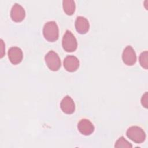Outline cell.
<instances>
[{"label": "cell", "mask_w": 148, "mask_h": 148, "mask_svg": "<svg viewBox=\"0 0 148 148\" xmlns=\"http://www.w3.org/2000/svg\"><path fill=\"white\" fill-rule=\"evenodd\" d=\"M139 61L141 66L146 69H147L148 66V52L145 51L141 53L139 57Z\"/></svg>", "instance_id": "13"}, {"label": "cell", "mask_w": 148, "mask_h": 148, "mask_svg": "<svg viewBox=\"0 0 148 148\" xmlns=\"http://www.w3.org/2000/svg\"><path fill=\"white\" fill-rule=\"evenodd\" d=\"M115 147H132V145L123 136L120 137L115 143Z\"/></svg>", "instance_id": "14"}, {"label": "cell", "mask_w": 148, "mask_h": 148, "mask_svg": "<svg viewBox=\"0 0 148 148\" xmlns=\"http://www.w3.org/2000/svg\"><path fill=\"white\" fill-rule=\"evenodd\" d=\"M45 61L47 67L53 71H58L61 65V60L57 53L53 50L49 51L45 56Z\"/></svg>", "instance_id": "4"}, {"label": "cell", "mask_w": 148, "mask_h": 148, "mask_svg": "<svg viewBox=\"0 0 148 148\" xmlns=\"http://www.w3.org/2000/svg\"><path fill=\"white\" fill-rule=\"evenodd\" d=\"M141 103L143 106L145 108H147L148 106V93L146 92L142 97L141 98Z\"/></svg>", "instance_id": "15"}, {"label": "cell", "mask_w": 148, "mask_h": 148, "mask_svg": "<svg viewBox=\"0 0 148 148\" xmlns=\"http://www.w3.org/2000/svg\"><path fill=\"white\" fill-rule=\"evenodd\" d=\"M25 17V12L23 6L18 3H14L10 11V17L15 22L22 21Z\"/></svg>", "instance_id": "6"}, {"label": "cell", "mask_w": 148, "mask_h": 148, "mask_svg": "<svg viewBox=\"0 0 148 148\" xmlns=\"http://www.w3.org/2000/svg\"><path fill=\"white\" fill-rule=\"evenodd\" d=\"M8 58L10 62L13 65L20 63L23 58L21 49L16 46L10 47L8 50Z\"/></svg>", "instance_id": "8"}, {"label": "cell", "mask_w": 148, "mask_h": 148, "mask_svg": "<svg viewBox=\"0 0 148 148\" xmlns=\"http://www.w3.org/2000/svg\"><path fill=\"white\" fill-rule=\"evenodd\" d=\"M127 137L136 143H141L145 140L146 134L143 130L138 126H131L126 132Z\"/></svg>", "instance_id": "2"}, {"label": "cell", "mask_w": 148, "mask_h": 148, "mask_svg": "<svg viewBox=\"0 0 148 148\" xmlns=\"http://www.w3.org/2000/svg\"><path fill=\"white\" fill-rule=\"evenodd\" d=\"M64 67L66 71L73 72L76 71L79 67L80 62L78 58L72 55H68L64 60Z\"/></svg>", "instance_id": "7"}, {"label": "cell", "mask_w": 148, "mask_h": 148, "mask_svg": "<svg viewBox=\"0 0 148 148\" xmlns=\"http://www.w3.org/2000/svg\"><path fill=\"white\" fill-rule=\"evenodd\" d=\"M75 28L80 34H86L90 28V24L87 18L83 16H78L75 21Z\"/></svg>", "instance_id": "11"}, {"label": "cell", "mask_w": 148, "mask_h": 148, "mask_svg": "<svg viewBox=\"0 0 148 148\" xmlns=\"http://www.w3.org/2000/svg\"><path fill=\"white\" fill-rule=\"evenodd\" d=\"M60 108L64 113L68 114H72L75 110V103L72 98L69 95H66L61 100Z\"/></svg>", "instance_id": "10"}, {"label": "cell", "mask_w": 148, "mask_h": 148, "mask_svg": "<svg viewBox=\"0 0 148 148\" xmlns=\"http://www.w3.org/2000/svg\"><path fill=\"white\" fill-rule=\"evenodd\" d=\"M77 129L79 131L84 135H90L94 131L93 124L87 119H81L77 124Z\"/></svg>", "instance_id": "9"}, {"label": "cell", "mask_w": 148, "mask_h": 148, "mask_svg": "<svg viewBox=\"0 0 148 148\" xmlns=\"http://www.w3.org/2000/svg\"><path fill=\"white\" fill-rule=\"evenodd\" d=\"M43 34L45 38L49 42L56 41L59 36V29L57 23L54 21L45 23L43 28Z\"/></svg>", "instance_id": "1"}, {"label": "cell", "mask_w": 148, "mask_h": 148, "mask_svg": "<svg viewBox=\"0 0 148 148\" xmlns=\"http://www.w3.org/2000/svg\"><path fill=\"white\" fill-rule=\"evenodd\" d=\"M62 6L64 12L67 15L71 16L75 11V2L73 0H64L62 1Z\"/></svg>", "instance_id": "12"}, {"label": "cell", "mask_w": 148, "mask_h": 148, "mask_svg": "<svg viewBox=\"0 0 148 148\" xmlns=\"http://www.w3.org/2000/svg\"><path fill=\"white\" fill-rule=\"evenodd\" d=\"M123 62L128 66L134 65L136 61V55L135 50L131 46H127L123 50L122 54Z\"/></svg>", "instance_id": "5"}, {"label": "cell", "mask_w": 148, "mask_h": 148, "mask_svg": "<svg viewBox=\"0 0 148 148\" xmlns=\"http://www.w3.org/2000/svg\"><path fill=\"white\" fill-rule=\"evenodd\" d=\"M62 46L64 50L67 52L75 51L77 49V40L73 34L69 30H66L63 36Z\"/></svg>", "instance_id": "3"}, {"label": "cell", "mask_w": 148, "mask_h": 148, "mask_svg": "<svg viewBox=\"0 0 148 148\" xmlns=\"http://www.w3.org/2000/svg\"><path fill=\"white\" fill-rule=\"evenodd\" d=\"M1 58H2L4 54L5 53V46H4V43H3V41L2 40V39H1Z\"/></svg>", "instance_id": "16"}]
</instances>
